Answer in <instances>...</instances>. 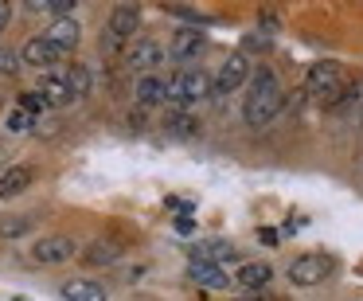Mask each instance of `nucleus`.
Returning a JSON list of instances; mask_svg holds the SVG:
<instances>
[{"label": "nucleus", "instance_id": "bb28decb", "mask_svg": "<svg viewBox=\"0 0 363 301\" xmlns=\"http://www.w3.org/2000/svg\"><path fill=\"white\" fill-rule=\"evenodd\" d=\"M9 20H12V4H9V0H0V32L9 28Z\"/></svg>", "mask_w": 363, "mask_h": 301}, {"label": "nucleus", "instance_id": "6ab92c4d", "mask_svg": "<svg viewBox=\"0 0 363 301\" xmlns=\"http://www.w3.org/2000/svg\"><path fill=\"white\" fill-rule=\"evenodd\" d=\"M223 258H235V251H230V243H203L191 251V262H215L219 266Z\"/></svg>", "mask_w": 363, "mask_h": 301}, {"label": "nucleus", "instance_id": "f03ea898", "mask_svg": "<svg viewBox=\"0 0 363 301\" xmlns=\"http://www.w3.org/2000/svg\"><path fill=\"white\" fill-rule=\"evenodd\" d=\"M215 90V75H207L203 67H180V71L168 79V102L176 110H191L203 98H211Z\"/></svg>", "mask_w": 363, "mask_h": 301}, {"label": "nucleus", "instance_id": "f8f14e48", "mask_svg": "<svg viewBox=\"0 0 363 301\" xmlns=\"http://www.w3.org/2000/svg\"><path fill=\"white\" fill-rule=\"evenodd\" d=\"M43 35H48V40L55 43L59 51H67V55H71V51L79 48V40H82V24H79L74 16H55Z\"/></svg>", "mask_w": 363, "mask_h": 301}, {"label": "nucleus", "instance_id": "b1692460", "mask_svg": "<svg viewBox=\"0 0 363 301\" xmlns=\"http://www.w3.org/2000/svg\"><path fill=\"white\" fill-rule=\"evenodd\" d=\"M32 114H24V110H20V106H16V110H12L9 114V133H32Z\"/></svg>", "mask_w": 363, "mask_h": 301}, {"label": "nucleus", "instance_id": "aec40b11", "mask_svg": "<svg viewBox=\"0 0 363 301\" xmlns=\"http://www.w3.org/2000/svg\"><path fill=\"white\" fill-rule=\"evenodd\" d=\"M67 75H71L74 102H79V98H86L90 87H94V79H90V67H86V63H71V67H67Z\"/></svg>", "mask_w": 363, "mask_h": 301}, {"label": "nucleus", "instance_id": "dca6fc26", "mask_svg": "<svg viewBox=\"0 0 363 301\" xmlns=\"http://www.w3.org/2000/svg\"><path fill=\"white\" fill-rule=\"evenodd\" d=\"M188 274H191V282H199L203 290H230V285H235V278L223 266H215V262H191Z\"/></svg>", "mask_w": 363, "mask_h": 301}, {"label": "nucleus", "instance_id": "7ed1b4c3", "mask_svg": "<svg viewBox=\"0 0 363 301\" xmlns=\"http://www.w3.org/2000/svg\"><path fill=\"white\" fill-rule=\"evenodd\" d=\"M344 90H347L344 67L332 63V59H316V63L305 71V94H308V98H320V102L336 106Z\"/></svg>", "mask_w": 363, "mask_h": 301}, {"label": "nucleus", "instance_id": "5701e85b", "mask_svg": "<svg viewBox=\"0 0 363 301\" xmlns=\"http://www.w3.org/2000/svg\"><path fill=\"white\" fill-rule=\"evenodd\" d=\"M20 51H12L9 43H0V79H9V75H20Z\"/></svg>", "mask_w": 363, "mask_h": 301}, {"label": "nucleus", "instance_id": "4468645a", "mask_svg": "<svg viewBox=\"0 0 363 301\" xmlns=\"http://www.w3.org/2000/svg\"><path fill=\"white\" fill-rule=\"evenodd\" d=\"M59 293H63V301H110V290L94 278H71L59 285Z\"/></svg>", "mask_w": 363, "mask_h": 301}, {"label": "nucleus", "instance_id": "393cba45", "mask_svg": "<svg viewBox=\"0 0 363 301\" xmlns=\"http://www.w3.org/2000/svg\"><path fill=\"white\" fill-rule=\"evenodd\" d=\"M168 129H172V133H180V137H191V133H196V121H191L188 118V114H172V121H168Z\"/></svg>", "mask_w": 363, "mask_h": 301}, {"label": "nucleus", "instance_id": "4be33fe9", "mask_svg": "<svg viewBox=\"0 0 363 301\" xmlns=\"http://www.w3.org/2000/svg\"><path fill=\"white\" fill-rule=\"evenodd\" d=\"M20 110L32 114V118H40L43 110H51V102L40 94V90H24V94H20Z\"/></svg>", "mask_w": 363, "mask_h": 301}, {"label": "nucleus", "instance_id": "2eb2a0df", "mask_svg": "<svg viewBox=\"0 0 363 301\" xmlns=\"http://www.w3.org/2000/svg\"><path fill=\"white\" fill-rule=\"evenodd\" d=\"M133 98H137V106L152 110V106L168 102V82L160 79V75H141V79H137V87H133Z\"/></svg>", "mask_w": 363, "mask_h": 301}, {"label": "nucleus", "instance_id": "0eeeda50", "mask_svg": "<svg viewBox=\"0 0 363 301\" xmlns=\"http://www.w3.org/2000/svg\"><path fill=\"white\" fill-rule=\"evenodd\" d=\"M71 258H79V243L67 239V235H43V239H35V246H32L35 266H63V262H71Z\"/></svg>", "mask_w": 363, "mask_h": 301}, {"label": "nucleus", "instance_id": "cd10ccee", "mask_svg": "<svg viewBox=\"0 0 363 301\" xmlns=\"http://www.w3.org/2000/svg\"><path fill=\"white\" fill-rule=\"evenodd\" d=\"M0 106H4V90H0Z\"/></svg>", "mask_w": 363, "mask_h": 301}, {"label": "nucleus", "instance_id": "39448f33", "mask_svg": "<svg viewBox=\"0 0 363 301\" xmlns=\"http://www.w3.org/2000/svg\"><path fill=\"white\" fill-rule=\"evenodd\" d=\"M250 79H254L250 55H246V51H235V55H227V59L219 63V71H215V90H211V98H230V94H238L242 87H250Z\"/></svg>", "mask_w": 363, "mask_h": 301}, {"label": "nucleus", "instance_id": "a211bd4d", "mask_svg": "<svg viewBox=\"0 0 363 301\" xmlns=\"http://www.w3.org/2000/svg\"><path fill=\"white\" fill-rule=\"evenodd\" d=\"M79 254H82L86 266H113V262L121 258L118 243H110V239H98V243H90L86 251H79Z\"/></svg>", "mask_w": 363, "mask_h": 301}, {"label": "nucleus", "instance_id": "ddd939ff", "mask_svg": "<svg viewBox=\"0 0 363 301\" xmlns=\"http://www.w3.org/2000/svg\"><path fill=\"white\" fill-rule=\"evenodd\" d=\"M235 282H238V290L258 293V290H266V285L274 282V266H269V262H238Z\"/></svg>", "mask_w": 363, "mask_h": 301}, {"label": "nucleus", "instance_id": "f3484780", "mask_svg": "<svg viewBox=\"0 0 363 301\" xmlns=\"http://www.w3.org/2000/svg\"><path fill=\"white\" fill-rule=\"evenodd\" d=\"M32 180H35V168H32V165H16V168H9V173L0 176V199H16L20 192L32 188Z\"/></svg>", "mask_w": 363, "mask_h": 301}, {"label": "nucleus", "instance_id": "423d86ee", "mask_svg": "<svg viewBox=\"0 0 363 301\" xmlns=\"http://www.w3.org/2000/svg\"><path fill=\"white\" fill-rule=\"evenodd\" d=\"M137 28H141V9H137V4H118V9L106 16L102 51H106V55H110V51H121L137 35Z\"/></svg>", "mask_w": 363, "mask_h": 301}, {"label": "nucleus", "instance_id": "20e7f679", "mask_svg": "<svg viewBox=\"0 0 363 301\" xmlns=\"http://www.w3.org/2000/svg\"><path fill=\"white\" fill-rule=\"evenodd\" d=\"M336 274V258L324 251H313V254H301V258L289 262V270H285V278H289L297 290H313V285L328 282V278Z\"/></svg>", "mask_w": 363, "mask_h": 301}, {"label": "nucleus", "instance_id": "9b49d317", "mask_svg": "<svg viewBox=\"0 0 363 301\" xmlns=\"http://www.w3.org/2000/svg\"><path fill=\"white\" fill-rule=\"evenodd\" d=\"M40 94L51 102V110L74 102V90H71V75H67V67H55V71H43L40 75Z\"/></svg>", "mask_w": 363, "mask_h": 301}, {"label": "nucleus", "instance_id": "1a4fd4ad", "mask_svg": "<svg viewBox=\"0 0 363 301\" xmlns=\"http://www.w3.org/2000/svg\"><path fill=\"white\" fill-rule=\"evenodd\" d=\"M207 51V28H176L172 35V48H168V55H172V63H191V59H199Z\"/></svg>", "mask_w": 363, "mask_h": 301}, {"label": "nucleus", "instance_id": "f257e3e1", "mask_svg": "<svg viewBox=\"0 0 363 301\" xmlns=\"http://www.w3.org/2000/svg\"><path fill=\"white\" fill-rule=\"evenodd\" d=\"M281 106H285V90H281L277 71L258 67L254 79H250V87H246V98H242V121L250 129H266V126H274V121H277Z\"/></svg>", "mask_w": 363, "mask_h": 301}, {"label": "nucleus", "instance_id": "a878e982", "mask_svg": "<svg viewBox=\"0 0 363 301\" xmlns=\"http://www.w3.org/2000/svg\"><path fill=\"white\" fill-rule=\"evenodd\" d=\"M262 48H269V35H246V55H250V51H262Z\"/></svg>", "mask_w": 363, "mask_h": 301}, {"label": "nucleus", "instance_id": "412c9836", "mask_svg": "<svg viewBox=\"0 0 363 301\" xmlns=\"http://www.w3.org/2000/svg\"><path fill=\"white\" fill-rule=\"evenodd\" d=\"M35 219H28V215H9V219H0V239H24L32 235Z\"/></svg>", "mask_w": 363, "mask_h": 301}, {"label": "nucleus", "instance_id": "6e6552de", "mask_svg": "<svg viewBox=\"0 0 363 301\" xmlns=\"http://www.w3.org/2000/svg\"><path fill=\"white\" fill-rule=\"evenodd\" d=\"M63 59H67V51H59L48 35H32V40H24V48H20V63L32 67V71H40V75L55 71Z\"/></svg>", "mask_w": 363, "mask_h": 301}, {"label": "nucleus", "instance_id": "9d476101", "mask_svg": "<svg viewBox=\"0 0 363 301\" xmlns=\"http://www.w3.org/2000/svg\"><path fill=\"white\" fill-rule=\"evenodd\" d=\"M160 63H164V48H160L157 40H137L133 48L125 51V67L137 71V79H141V75H157Z\"/></svg>", "mask_w": 363, "mask_h": 301}]
</instances>
